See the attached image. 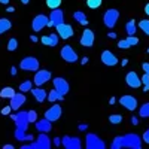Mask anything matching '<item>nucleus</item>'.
Masks as SVG:
<instances>
[{
	"mask_svg": "<svg viewBox=\"0 0 149 149\" xmlns=\"http://www.w3.org/2000/svg\"><path fill=\"white\" fill-rule=\"evenodd\" d=\"M10 119L15 122V139L19 142H33L34 137L27 133L29 130V110H18L17 113L9 115Z\"/></svg>",
	"mask_w": 149,
	"mask_h": 149,
	"instance_id": "nucleus-1",
	"label": "nucleus"
},
{
	"mask_svg": "<svg viewBox=\"0 0 149 149\" xmlns=\"http://www.w3.org/2000/svg\"><path fill=\"white\" fill-rule=\"evenodd\" d=\"M112 149H119V148H128V149H140L142 148V137L136 133H128L116 136L110 143Z\"/></svg>",
	"mask_w": 149,
	"mask_h": 149,
	"instance_id": "nucleus-2",
	"label": "nucleus"
},
{
	"mask_svg": "<svg viewBox=\"0 0 149 149\" xmlns=\"http://www.w3.org/2000/svg\"><path fill=\"white\" fill-rule=\"evenodd\" d=\"M52 145V139H49L48 133H40L36 142H29L22 145V149H51Z\"/></svg>",
	"mask_w": 149,
	"mask_h": 149,
	"instance_id": "nucleus-3",
	"label": "nucleus"
},
{
	"mask_svg": "<svg viewBox=\"0 0 149 149\" xmlns=\"http://www.w3.org/2000/svg\"><path fill=\"white\" fill-rule=\"evenodd\" d=\"M19 69L26 72H37L40 69V63L36 57H26L19 61Z\"/></svg>",
	"mask_w": 149,
	"mask_h": 149,
	"instance_id": "nucleus-4",
	"label": "nucleus"
},
{
	"mask_svg": "<svg viewBox=\"0 0 149 149\" xmlns=\"http://www.w3.org/2000/svg\"><path fill=\"white\" fill-rule=\"evenodd\" d=\"M85 146H86V149H104L106 143L98 137L97 134L88 133L86 137H85Z\"/></svg>",
	"mask_w": 149,
	"mask_h": 149,
	"instance_id": "nucleus-5",
	"label": "nucleus"
},
{
	"mask_svg": "<svg viewBox=\"0 0 149 149\" xmlns=\"http://www.w3.org/2000/svg\"><path fill=\"white\" fill-rule=\"evenodd\" d=\"M119 19V10L118 9H107L103 15V22L107 29H113L116 26V22Z\"/></svg>",
	"mask_w": 149,
	"mask_h": 149,
	"instance_id": "nucleus-6",
	"label": "nucleus"
},
{
	"mask_svg": "<svg viewBox=\"0 0 149 149\" xmlns=\"http://www.w3.org/2000/svg\"><path fill=\"white\" fill-rule=\"evenodd\" d=\"M48 24H49V17L43 15V14H39V15H36L31 21V29L34 33H39L40 30H43L45 27H48Z\"/></svg>",
	"mask_w": 149,
	"mask_h": 149,
	"instance_id": "nucleus-7",
	"label": "nucleus"
},
{
	"mask_svg": "<svg viewBox=\"0 0 149 149\" xmlns=\"http://www.w3.org/2000/svg\"><path fill=\"white\" fill-rule=\"evenodd\" d=\"M52 79V73L49 70H43V69H39L37 72H34V79L33 82L36 84V86H42L43 84L49 82Z\"/></svg>",
	"mask_w": 149,
	"mask_h": 149,
	"instance_id": "nucleus-8",
	"label": "nucleus"
},
{
	"mask_svg": "<svg viewBox=\"0 0 149 149\" xmlns=\"http://www.w3.org/2000/svg\"><path fill=\"white\" fill-rule=\"evenodd\" d=\"M60 55H61V58H63L64 61H67V63H76V61L79 60L76 51H74L70 45H64L63 48H61Z\"/></svg>",
	"mask_w": 149,
	"mask_h": 149,
	"instance_id": "nucleus-9",
	"label": "nucleus"
},
{
	"mask_svg": "<svg viewBox=\"0 0 149 149\" xmlns=\"http://www.w3.org/2000/svg\"><path fill=\"white\" fill-rule=\"evenodd\" d=\"M61 115H63V109H61L60 104H52L48 110H45V113H43V116H45L46 119H49L51 122L58 121V119L61 118Z\"/></svg>",
	"mask_w": 149,
	"mask_h": 149,
	"instance_id": "nucleus-10",
	"label": "nucleus"
},
{
	"mask_svg": "<svg viewBox=\"0 0 149 149\" xmlns=\"http://www.w3.org/2000/svg\"><path fill=\"white\" fill-rule=\"evenodd\" d=\"M64 22V14H63V10L61 9H52L51 10V14H49V24H48V27H57L60 26V24H63Z\"/></svg>",
	"mask_w": 149,
	"mask_h": 149,
	"instance_id": "nucleus-11",
	"label": "nucleus"
},
{
	"mask_svg": "<svg viewBox=\"0 0 149 149\" xmlns=\"http://www.w3.org/2000/svg\"><path fill=\"white\" fill-rule=\"evenodd\" d=\"M61 140H63V146L66 149H81L82 148V142L76 136H63Z\"/></svg>",
	"mask_w": 149,
	"mask_h": 149,
	"instance_id": "nucleus-12",
	"label": "nucleus"
},
{
	"mask_svg": "<svg viewBox=\"0 0 149 149\" xmlns=\"http://www.w3.org/2000/svg\"><path fill=\"white\" fill-rule=\"evenodd\" d=\"M55 29H57V33H58V36H60V39H64V40L70 39V37L74 34L73 27L70 26V24H66V22L60 24V26H57Z\"/></svg>",
	"mask_w": 149,
	"mask_h": 149,
	"instance_id": "nucleus-13",
	"label": "nucleus"
},
{
	"mask_svg": "<svg viewBox=\"0 0 149 149\" xmlns=\"http://www.w3.org/2000/svg\"><path fill=\"white\" fill-rule=\"evenodd\" d=\"M94 40H95L94 31H93L91 29H85L84 33H82V36H81L79 43H81L82 46H85V48H91V46L94 45Z\"/></svg>",
	"mask_w": 149,
	"mask_h": 149,
	"instance_id": "nucleus-14",
	"label": "nucleus"
},
{
	"mask_svg": "<svg viewBox=\"0 0 149 149\" xmlns=\"http://www.w3.org/2000/svg\"><path fill=\"white\" fill-rule=\"evenodd\" d=\"M119 104L122 106V107H125L127 110H130V112H133V110H136L137 109V98L136 97H133V95H122L121 98H119Z\"/></svg>",
	"mask_w": 149,
	"mask_h": 149,
	"instance_id": "nucleus-15",
	"label": "nucleus"
},
{
	"mask_svg": "<svg viewBox=\"0 0 149 149\" xmlns=\"http://www.w3.org/2000/svg\"><path fill=\"white\" fill-rule=\"evenodd\" d=\"M102 63L104 64V66H109V67H112V66H116L118 64V57H115V54L112 52V51H109V49H104V51L102 52Z\"/></svg>",
	"mask_w": 149,
	"mask_h": 149,
	"instance_id": "nucleus-16",
	"label": "nucleus"
},
{
	"mask_svg": "<svg viewBox=\"0 0 149 149\" xmlns=\"http://www.w3.org/2000/svg\"><path fill=\"white\" fill-rule=\"evenodd\" d=\"M52 84H54V88L58 91V93H61V94H63V95H66L67 93H69V88H70V86H69V82L64 79V78H54L52 79Z\"/></svg>",
	"mask_w": 149,
	"mask_h": 149,
	"instance_id": "nucleus-17",
	"label": "nucleus"
},
{
	"mask_svg": "<svg viewBox=\"0 0 149 149\" xmlns=\"http://www.w3.org/2000/svg\"><path fill=\"white\" fill-rule=\"evenodd\" d=\"M125 82H127V85L130 86V88H139V86L142 85V78L136 72H128L125 74Z\"/></svg>",
	"mask_w": 149,
	"mask_h": 149,
	"instance_id": "nucleus-18",
	"label": "nucleus"
},
{
	"mask_svg": "<svg viewBox=\"0 0 149 149\" xmlns=\"http://www.w3.org/2000/svg\"><path fill=\"white\" fill-rule=\"evenodd\" d=\"M26 95H24V93H17L14 97L10 98V107H12V110H19V107L26 103Z\"/></svg>",
	"mask_w": 149,
	"mask_h": 149,
	"instance_id": "nucleus-19",
	"label": "nucleus"
},
{
	"mask_svg": "<svg viewBox=\"0 0 149 149\" xmlns=\"http://www.w3.org/2000/svg\"><path fill=\"white\" fill-rule=\"evenodd\" d=\"M58 39H60V36L58 33H51V34H48V36H42L40 37V42L45 45V46H57L58 45Z\"/></svg>",
	"mask_w": 149,
	"mask_h": 149,
	"instance_id": "nucleus-20",
	"label": "nucleus"
},
{
	"mask_svg": "<svg viewBox=\"0 0 149 149\" xmlns=\"http://www.w3.org/2000/svg\"><path fill=\"white\" fill-rule=\"evenodd\" d=\"M139 43V39L136 36H128L127 39H122V40H119L118 42V48L119 49H128V48H131V46H136Z\"/></svg>",
	"mask_w": 149,
	"mask_h": 149,
	"instance_id": "nucleus-21",
	"label": "nucleus"
},
{
	"mask_svg": "<svg viewBox=\"0 0 149 149\" xmlns=\"http://www.w3.org/2000/svg\"><path fill=\"white\" fill-rule=\"evenodd\" d=\"M34 124H36V128L39 130L40 133H49V131L52 130V122L49 121V119H46V118L37 119Z\"/></svg>",
	"mask_w": 149,
	"mask_h": 149,
	"instance_id": "nucleus-22",
	"label": "nucleus"
},
{
	"mask_svg": "<svg viewBox=\"0 0 149 149\" xmlns=\"http://www.w3.org/2000/svg\"><path fill=\"white\" fill-rule=\"evenodd\" d=\"M31 94H33V97H34L39 103H43L45 98L48 97V91H45L42 86H36V88H33V90H31Z\"/></svg>",
	"mask_w": 149,
	"mask_h": 149,
	"instance_id": "nucleus-23",
	"label": "nucleus"
},
{
	"mask_svg": "<svg viewBox=\"0 0 149 149\" xmlns=\"http://www.w3.org/2000/svg\"><path fill=\"white\" fill-rule=\"evenodd\" d=\"M61 102V100H64V95L61 94V93H58L55 88L54 90H51V91H48V102L49 103H55V102Z\"/></svg>",
	"mask_w": 149,
	"mask_h": 149,
	"instance_id": "nucleus-24",
	"label": "nucleus"
},
{
	"mask_svg": "<svg viewBox=\"0 0 149 149\" xmlns=\"http://www.w3.org/2000/svg\"><path fill=\"white\" fill-rule=\"evenodd\" d=\"M73 19L76 21L78 24H81V26H86L88 24V18H86V15L84 14L82 10H76L73 14Z\"/></svg>",
	"mask_w": 149,
	"mask_h": 149,
	"instance_id": "nucleus-25",
	"label": "nucleus"
},
{
	"mask_svg": "<svg viewBox=\"0 0 149 149\" xmlns=\"http://www.w3.org/2000/svg\"><path fill=\"white\" fill-rule=\"evenodd\" d=\"M136 31H137V24H136L134 19H128L125 24V33L128 36H136Z\"/></svg>",
	"mask_w": 149,
	"mask_h": 149,
	"instance_id": "nucleus-26",
	"label": "nucleus"
},
{
	"mask_svg": "<svg viewBox=\"0 0 149 149\" xmlns=\"http://www.w3.org/2000/svg\"><path fill=\"white\" fill-rule=\"evenodd\" d=\"M15 94L17 93H15V90L12 88V86H5V88L0 90V97H2V98H9V100H10Z\"/></svg>",
	"mask_w": 149,
	"mask_h": 149,
	"instance_id": "nucleus-27",
	"label": "nucleus"
},
{
	"mask_svg": "<svg viewBox=\"0 0 149 149\" xmlns=\"http://www.w3.org/2000/svg\"><path fill=\"white\" fill-rule=\"evenodd\" d=\"M10 29H12V22L8 18H0V34H5Z\"/></svg>",
	"mask_w": 149,
	"mask_h": 149,
	"instance_id": "nucleus-28",
	"label": "nucleus"
},
{
	"mask_svg": "<svg viewBox=\"0 0 149 149\" xmlns=\"http://www.w3.org/2000/svg\"><path fill=\"white\" fill-rule=\"evenodd\" d=\"M33 81H30V79H26L24 82H21L19 84V91L21 93H29V91H31L33 90Z\"/></svg>",
	"mask_w": 149,
	"mask_h": 149,
	"instance_id": "nucleus-29",
	"label": "nucleus"
},
{
	"mask_svg": "<svg viewBox=\"0 0 149 149\" xmlns=\"http://www.w3.org/2000/svg\"><path fill=\"white\" fill-rule=\"evenodd\" d=\"M137 27L146 34V36H149V19L148 18H143V19H140L139 21V24H137Z\"/></svg>",
	"mask_w": 149,
	"mask_h": 149,
	"instance_id": "nucleus-30",
	"label": "nucleus"
},
{
	"mask_svg": "<svg viewBox=\"0 0 149 149\" xmlns=\"http://www.w3.org/2000/svg\"><path fill=\"white\" fill-rule=\"evenodd\" d=\"M139 116L140 118H149V103H145L139 109Z\"/></svg>",
	"mask_w": 149,
	"mask_h": 149,
	"instance_id": "nucleus-31",
	"label": "nucleus"
},
{
	"mask_svg": "<svg viewBox=\"0 0 149 149\" xmlns=\"http://www.w3.org/2000/svg\"><path fill=\"white\" fill-rule=\"evenodd\" d=\"M103 0H86V6H88L90 9H98L102 6Z\"/></svg>",
	"mask_w": 149,
	"mask_h": 149,
	"instance_id": "nucleus-32",
	"label": "nucleus"
},
{
	"mask_svg": "<svg viewBox=\"0 0 149 149\" xmlns=\"http://www.w3.org/2000/svg\"><path fill=\"white\" fill-rule=\"evenodd\" d=\"M122 119H124V118H122V115H119V113H113V115L109 116V122L113 124V125H116V124H121Z\"/></svg>",
	"mask_w": 149,
	"mask_h": 149,
	"instance_id": "nucleus-33",
	"label": "nucleus"
},
{
	"mask_svg": "<svg viewBox=\"0 0 149 149\" xmlns=\"http://www.w3.org/2000/svg\"><path fill=\"white\" fill-rule=\"evenodd\" d=\"M142 84H143V93L149 91V74L143 72V76H142Z\"/></svg>",
	"mask_w": 149,
	"mask_h": 149,
	"instance_id": "nucleus-34",
	"label": "nucleus"
},
{
	"mask_svg": "<svg viewBox=\"0 0 149 149\" xmlns=\"http://www.w3.org/2000/svg\"><path fill=\"white\" fill-rule=\"evenodd\" d=\"M18 48V40L15 39V37H12V39L8 40V51H15V49Z\"/></svg>",
	"mask_w": 149,
	"mask_h": 149,
	"instance_id": "nucleus-35",
	"label": "nucleus"
},
{
	"mask_svg": "<svg viewBox=\"0 0 149 149\" xmlns=\"http://www.w3.org/2000/svg\"><path fill=\"white\" fill-rule=\"evenodd\" d=\"M46 5L49 9H57L61 5V0H46Z\"/></svg>",
	"mask_w": 149,
	"mask_h": 149,
	"instance_id": "nucleus-36",
	"label": "nucleus"
},
{
	"mask_svg": "<svg viewBox=\"0 0 149 149\" xmlns=\"http://www.w3.org/2000/svg\"><path fill=\"white\" fill-rule=\"evenodd\" d=\"M29 121H30V124H31V122L34 124V122L37 121V112H36V110H33V109L29 110Z\"/></svg>",
	"mask_w": 149,
	"mask_h": 149,
	"instance_id": "nucleus-37",
	"label": "nucleus"
},
{
	"mask_svg": "<svg viewBox=\"0 0 149 149\" xmlns=\"http://www.w3.org/2000/svg\"><path fill=\"white\" fill-rule=\"evenodd\" d=\"M10 113H12V107H10V104H8V106H5V107L2 109V115L8 116V115H10Z\"/></svg>",
	"mask_w": 149,
	"mask_h": 149,
	"instance_id": "nucleus-38",
	"label": "nucleus"
},
{
	"mask_svg": "<svg viewBox=\"0 0 149 149\" xmlns=\"http://www.w3.org/2000/svg\"><path fill=\"white\" fill-rule=\"evenodd\" d=\"M142 139H143V142H145V143H148V145H149V128H148V130L143 133Z\"/></svg>",
	"mask_w": 149,
	"mask_h": 149,
	"instance_id": "nucleus-39",
	"label": "nucleus"
},
{
	"mask_svg": "<svg viewBox=\"0 0 149 149\" xmlns=\"http://www.w3.org/2000/svg\"><path fill=\"white\" fill-rule=\"evenodd\" d=\"M142 69H143V72H145V73H148V74H149V63H148V61L142 63Z\"/></svg>",
	"mask_w": 149,
	"mask_h": 149,
	"instance_id": "nucleus-40",
	"label": "nucleus"
},
{
	"mask_svg": "<svg viewBox=\"0 0 149 149\" xmlns=\"http://www.w3.org/2000/svg\"><path fill=\"white\" fill-rule=\"evenodd\" d=\"M52 143H54V146H60V145H63V140L60 137H55V139H52Z\"/></svg>",
	"mask_w": 149,
	"mask_h": 149,
	"instance_id": "nucleus-41",
	"label": "nucleus"
},
{
	"mask_svg": "<svg viewBox=\"0 0 149 149\" xmlns=\"http://www.w3.org/2000/svg\"><path fill=\"white\" fill-rule=\"evenodd\" d=\"M86 128H88V124H79V125H78V130L79 131H85Z\"/></svg>",
	"mask_w": 149,
	"mask_h": 149,
	"instance_id": "nucleus-42",
	"label": "nucleus"
},
{
	"mask_svg": "<svg viewBox=\"0 0 149 149\" xmlns=\"http://www.w3.org/2000/svg\"><path fill=\"white\" fill-rule=\"evenodd\" d=\"M131 124H133V125H137V124H139V118L137 116H131Z\"/></svg>",
	"mask_w": 149,
	"mask_h": 149,
	"instance_id": "nucleus-43",
	"label": "nucleus"
},
{
	"mask_svg": "<svg viewBox=\"0 0 149 149\" xmlns=\"http://www.w3.org/2000/svg\"><path fill=\"white\" fill-rule=\"evenodd\" d=\"M107 36L110 37V39H116V33H115V31H110V33H107Z\"/></svg>",
	"mask_w": 149,
	"mask_h": 149,
	"instance_id": "nucleus-44",
	"label": "nucleus"
},
{
	"mask_svg": "<svg viewBox=\"0 0 149 149\" xmlns=\"http://www.w3.org/2000/svg\"><path fill=\"white\" fill-rule=\"evenodd\" d=\"M88 61H90V58H88V57H84V58L81 60V64L84 66V64H86V63H88Z\"/></svg>",
	"mask_w": 149,
	"mask_h": 149,
	"instance_id": "nucleus-45",
	"label": "nucleus"
},
{
	"mask_svg": "<svg viewBox=\"0 0 149 149\" xmlns=\"http://www.w3.org/2000/svg\"><path fill=\"white\" fill-rule=\"evenodd\" d=\"M6 12L12 14V12H15V8H14V6H8V8H6Z\"/></svg>",
	"mask_w": 149,
	"mask_h": 149,
	"instance_id": "nucleus-46",
	"label": "nucleus"
},
{
	"mask_svg": "<svg viewBox=\"0 0 149 149\" xmlns=\"http://www.w3.org/2000/svg\"><path fill=\"white\" fill-rule=\"evenodd\" d=\"M10 74H12V76H15V74H17V67H14V66L10 67Z\"/></svg>",
	"mask_w": 149,
	"mask_h": 149,
	"instance_id": "nucleus-47",
	"label": "nucleus"
},
{
	"mask_svg": "<svg viewBox=\"0 0 149 149\" xmlns=\"http://www.w3.org/2000/svg\"><path fill=\"white\" fill-rule=\"evenodd\" d=\"M145 14L149 17V3H146V5H145Z\"/></svg>",
	"mask_w": 149,
	"mask_h": 149,
	"instance_id": "nucleus-48",
	"label": "nucleus"
},
{
	"mask_svg": "<svg viewBox=\"0 0 149 149\" xmlns=\"http://www.w3.org/2000/svg\"><path fill=\"white\" fill-rule=\"evenodd\" d=\"M30 40H31V42H37V40H39V39H37V36L31 34V36H30Z\"/></svg>",
	"mask_w": 149,
	"mask_h": 149,
	"instance_id": "nucleus-49",
	"label": "nucleus"
},
{
	"mask_svg": "<svg viewBox=\"0 0 149 149\" xmlns=\"http://www.w3.org/2000/svg\"><path fill=\"white\" fill-rule=\"evenodd\" d=\"M127 64H128V60H127V58H124V60L121 61V66L124 67V66H127Z\"/></svg>",
	"mask_w": 149,
	"mask_h": 149,
	"instance_id": "nucleus-50",
	"label": "nucleus"
},
{
	"mask_svg": "<svg viewBox=\"0 0 149 149\" xmlns=\"http://www.w3.org/2000/svg\"><path fill=\"white\" fill-rule=\"evenodd\" d=\"M109 103H110V104H115V103H116V97H112L110 100H109Z\"/></svg>",
	"mask_w": 149,
	"mask_h": 149,
	"instance_id": "nucleus-51",
	"label": "nucleus"
},
{
	"mask_svg": "<svg viewBox=\"0 0 149 149\" xmlns=\"http://www.w3.org/2000/svg\"><path fill=\"white\" fill-rule=\"evenodd\" d=\"M3 148H5V149H14V145H10V143H8V145H5Z\"/></svg>",
	"mask_w": 149,
	"mask_h": 149,
	"instance_id": "nucleus-52",
	"label": "nucleus"
},
{
	"mask_svg": "<svg viewBox=\"0 0 149 149\" xmlns=\"http://www.w3.org/2000/svg\"><path fill=\"white\" fill-rule=\"evenodd\" d=\"M19 2H21L22 5H29V3H30V0H19Z\"/></svg>",
	"mask_w": 149,
	"mask_h": 149,
	"instance_id": "nucleus-53",
	"label": "nucleus"
},
{
	"mask_svg": "<svg viewBox=\"0 0 149 149\" xmlns=\"http://www.w3.org/2000/svg\"><path fill=\"white\" fill-rule=\"evenodd\" d=\"M0 3H2V5H8L9 0H0Z\"/></svg>",
	"mask_w": 149,
	"mask_h": 149,
	"instance_id": "nucleus-54",
	"label": "nucleus"
},
{
	"mask_svg": "<svg viewBox=\"0 0 149 149\" xmlns=\"http://www.w3.org/2000/svg\"><path fill=\"white\" fill-rule=\"evenodd\" d=\"M146 52H148V54H149V48H148V51H146Z\"/></svg>",
	"mask_w": 149,
	"mask_h": 149,
	"instance_id": "nucleus-55",
	"label": "nucleus"
}]
</instances>
